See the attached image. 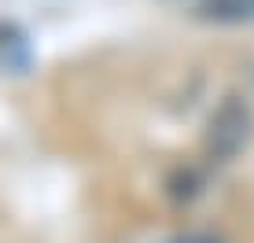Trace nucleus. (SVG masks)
Listing matches in <instances>:
<instances>
[{
    "mask_svg": "<svg viewBox=\"0 0 254 243\" xmlns=\"http://www.w3.org/2000/svg\"><path fill=\"white\" fill-rule=\"evenodd\" d=\"M254 133V115L240 96H225L210 111L206 129H203V151L210 162H232L243 147L251 144Z\"/></svg>",
    "mask_w": 254,
    "mask_h": 243,
    "instance_id": "1",
    "label": "nucleus"
},
{
    "mask_svg": "<svg viewBox=\"0 0 254 243\" xmlns=\"http://www.w3.org/2000/svg\"><path fill=\"white\" fill-rule=\"evenodd\" d=\"M26 59H30V48H26V37L15 26L0 22V70H22Z\"/></svg>",
    "mask_w": 254,
    "mask_h": 243,
    "instance_id": "2",
    "label": "nucleus"
},
{
    "mask_svg": "<svg viewBox=\"0 0 254 243\" xmlns=\"http://www.w3.org/2000/svg\"><path fill=\"white\" fill-rule=\"evenodd\" d=\"M166 243H225V240L214 236V232H206V229H188V232H177V236L166 240Z\"/></svg>",
    "mask_w": 254,
    "mask_h": 243,
    "instance_id": "3",
    "label": "nucleus"
}]
</instances>
